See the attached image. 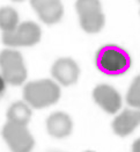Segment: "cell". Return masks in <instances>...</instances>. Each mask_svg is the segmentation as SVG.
<instances>
[{"mask_svg": "<svg viewBox=\"0 0 140 152\" xmlns=\"http://www.w3.org/2000/svg\"><path fill=\"white\" fill-rule=\"evenodd\" d=\"M31 7L38 18L46 25H53L60 21L64 14L62 0H30Z\"/></svg>", "mask_w": 140, "mask_h": 152, "instance_id": "cell-9", "label": "cell"}, {"mask_svg": "<svg viewBox=\"0 0 140 152\" xmlns=\"http://www.w3.org/2000/svg\"><path fill=\"white\" fill-rule=\"evenodd\" d=\"M75 10L81 28L88 34L101 31L105 23L100 0H76Z\"/></svg>", "mask_w": 140, "mask_h": 152, "instance_id": "cell-4", "label": "cell"}, {"mask_svg": "<svg viewBox=\"0 0 140 152\" xmlns=\"http://www.w3.org/2000/svg\"><path fill=\"white\" fill-rule=\"evenodd\" d=\"M73 130L71 116L64 112H54L46 118V131L51 137L63 140L68 137Z\"/></svg>", "mask_w": 140, "mask_h": 152, "instance_id": "cell-11", "label": "cell"}, {"mask_svg": "<svg viewBox=\"0 0 140 152\" xmlns=\"http://www.w3.org/2000/svg\"><path fill=\"white\" fill-rule=\"evenodd\" d=\"M51 75L60 85L71 86L78 81L80 76V69L74 59L63 57L53 63L51 67Z\"/></svg>", "mask_w": 140, "mask_h": 152, "instance_id": "cell-8", "label": "cell"}, {"mask_svg": "<svg viewBox=\"0 0 140 152\" xmlns=\"http://www.w3.org/2000/svg\"><path fill=\"white\" fill-rule=\"evenodd\" d=\"M1 134L12 152H31L35 146V140L27 126L7 122Z\"/></svg>", "mask_w": 140, "mask_h": 152, "instance_id": "cell-5", "label": "cell"}, {"mask_svg": "<svg viewBox=\"0 0 140 152\" xmlns=\"http://www.w3.org/2000/svg\"><path fill=\"white\" fill-rule=\"evenodd\" d=\"M95 65L103 75L118 77L130 70L132 59L124 48L116 44H105L96 51Z\"/></svg>", "mask_w": 140, "mask_h": 152, "instance_id": "cell-1", "label": "cell"}, {"mask_svg": "<svg viewBox=\"0 0 140 152\" xmlns=\"http://www.w3.org/2000/svg\"><path fill=\"white\" fill-rule=\"evenodd\" d=\"M132 152H140V138L136 140L132 144Z\"/></svg>", "mask_w": 140, "mask_h": 152, "instance_id": "cell-15", "label": "cell"}, {"mask_svg": "<svg viewBox=\"0 0 140 152\" xmlns=\"http://www.w3.org/2000/svg\"><path fill=\"white\" fill-rule=\"evenodd\" d=\"M6 116H7V122L21 124V126H28L33 116L31 107L25 101H16L9 106Z\"/></svg>", "mask_w": 140, "mask_h": 152, "instance_id": "cell-12", "label": "cell"}, {"mask_svg": "<svg viewBox=\"0 0 140 152\" xmlns=\"http://www.w3.org/2000/svg\"><path fill=\"white\" fill-rule=\"evenodd\" d=\"M23 99L35 109L46 108L60 99V87L51 79L29 81L23 87Z\"/></svg>", "mask_w": 140, "mask_h": 152, "instance_id": "cell-2", "label": "cell"}, {"mask_svg": "<svg viewBox=\"0 0 140 152\" xmlns=\"http://www.w3.org/2000/svg\"><path fill=\"white\" fill-rule=\"evenodd\" d=\"M85 152H94V151H90V150H88V151H85Z\"/></svg>", "mask_w": 140, "mask_h": 152, "instance_id": "cell-18", "label": "cell"}, {"mask_svg": "<svg viewBox=\"0 0 140 152\" xmlns=\"http://www.w3.org/2000/svg\"><path fill=\"white\" fill-rule=\"evenodd\" d=\"M138 1H139V2H140V0H138Z\"/></svg>", "mask_w": 140, "mask_h": 152, "instance_id": "cell-19", "label": "cell"}, {"mask_svg": "<svg viewBox=\"0 0 140 152\" xmlns=\"http://www.w3.org/2000/svg\"><path fill=\"white\" fill-rule=\"evenodd\" d=\"M42 30L33 21H25L12 31L4 34L2 42L8 47H33L41 41Z\"/></svg>", "mask_w": 140, "mask_h": 152, "instance_id": "cell-6", "label": "cell"}, {"mask_svg": "<svg viewBox=\"0 0 140 152\" xmlns=\"http://www.w3.org/2000/svg\"><path fill=\"white\" fill-rule=\"evenodd\" d=\"M19 14L9 6L1 7L0 10V28L4 34L12 33L19 27Z\"/></svg>", "mask_w": 140, "mask_h": 152, "instance_id": "cell-13", "label": "cell"}, {"mask_svg": "<svg viewBox=\"0 0 140 152\" xmlns=\"http://www.w3.org/2000/svg\"><path fill=\"white\" fill-rule=\"evenodd\" d=\"M13 1H15V2H21V1H25V0H13Z\"/></svg>", "mask_w": 140, "mask_h": 152, "instance_id": "cell-17", "label": "cell"}, {"mask_svg": "<svg viewBox=\"0 0 140 152\" xmlns=\"http://www.w3.org/2000/svg\"><path fill=\"white\" fill-rule=\"evenodd\" d=\"M0 81H1V96H2L4 93H5V91H6V84H7V83H6L4 79H1V78H0Z\"/></svg>", "mask_w": 140, "mask_h": 152, "instance_id": "cell-16", "label": "cell"}, {"mask_svg": "<svg viewBox=\"0 0 140 152\" xmlns=\"http://www.w3.org/2000/svg\"><path fill=\"white\" fill-rule=\"evenodd\" d=\"M1 79L13 86L22 85L27 79V69L22 55L16 50L6 49L0 53Z\"/></svg>", "mask_w": 140, "mask_h": 152, "instance_id": "cell-3", "label": "cell"}, {"mask_svg": "<svg viewBox=\"0 0 140 152\" xmlns=\"http://www.w3.org/2000/svg\"><path fill=\"white\" fill-rule=\"evenodd\" d=\"M93 99L108 114H116L122 108L123 100L119 92L107 84H100L93 89Z\"/></svg>", "mask_w": 140, "mask_h": 152, "instance_id": "cell-7", "label": "cell"}, {"mask_svg": "<svg viewBox=\"0 0 140 152\" xmlns=\"http://www.w3.org/2000/svg\"><path fill=\"white\" fill-rule=\"evenodd\" d=\"M126 102L133 109H140V75L132 80L127 89Z\"/></svg>", "mask_w": 140, "mask_h": 152, "instance_id": "cell-14", "label": "cell"}, {"mask_svg": "<svg viewBox=\"0 0 140 152\" xmlns=\"http://www.w3.org/2000/svg\"><path fill=\"white\" fill-rule=\"evenodd\" d=\"M140 126V109H124L114 118L111 128L112 131L119 137L131 135L134 129Z\"/></svg>", "mask_w": 140, "mask_h": 152, "instance_id": "cell-10", "label": "cell"}]
</instances>
